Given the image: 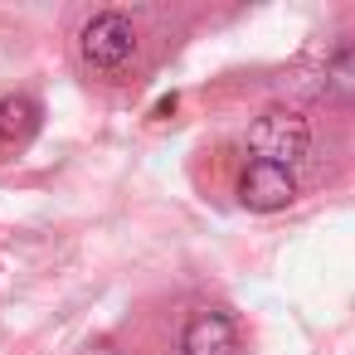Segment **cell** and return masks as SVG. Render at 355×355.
Here are the masks:
<instances>
[{
	"mask_svg": "<svg viewBox=\"0 0 355 355\" xmlns=\"http://www.w3.org/2000/svg\"><path fill=\"white\" fill-rule=\"evenodd\" d=\"M248 151H253V161H268V166H287L292 171L311 151V122L302 112H292V107H268L248 127Z\"/></svg>",
	"mask_w": 355,
	"mask_h": 355,
	"instance_id": "6da1fadb",
	"label": "cell"
},
{
	"mask_svg": "<svg viewBox=\"0 0 355 355\" xmlns=\"http://www.w3.org/2000/svg\"><path fill=\"white\" fill-rule=\"evenodd\" d=\"M78 54H83V64H88L93 73H122V69L132 64V54H137V30H132V20H127L122 10L93 15V20L83 25V35H78Z\"/></svg>",
	"mask_w": 355,
	"mask_h": 355,
	"instance_id": "7a4b0ae2",
	"label": "cell"
},
{
	"mask_svg": "<svg viewBox=\"0 0 355 355\" xmlns=\"http://www.w3.org/2000/svg\"><path fill=\"white\" fill-rule=\"evenodd\" d=\"M239 200L243 209L253 214H272V209H287L297 200V180L287 166H268V161H248V171L239 175Z\"/></svg>",
	"mask_w": 355,
	"mask_h": 355,
	"instance_id": "3957f363",
	"label": "cell"
},
{
	"mask_svg": "<svg viewBox=\"0 0 355 355\" xmlns=\"http://www.w3.org/2000/svg\"><path fill=\"white\" fill-rule=\"evenodd\" d=\"M180 355H239V326L224 311H195L180 331Z\"/></svg>",
	"mask_w": 355,
	"mask_h": 355,
	"instance_id": "277c9868",
	"label": "cell"
},
{
	"mask_svg": "<svg viewBox=\"0 0 355 355\" xmlns=\"http://www.w3.org/2000/svg\"><path fill=\"white\" fill-rule=\"evenodd\" d=\"M40 127V103L15 93V98H0V141H30Z\"/></svg>",
	"mask_w": 355,
	"mask_h": 355,
	"instance_id": "5b68a950",
	"label": "cell"
},
{
	"mask_svg": "<svg viewBox=\"0 0 355 355\" xmlns=\"http://www.w3.org/2000/svg\"><path fill=\"white\" fill-rule=\"evenodd\" d=\"M326 93L355 103V49H340V54L326 64Z\"/></svg>",
	"mask_w": 355,
	"mask_h": 355,
	"instance_id": "8992f818",
	"label": "cell"
}]
</instances>
